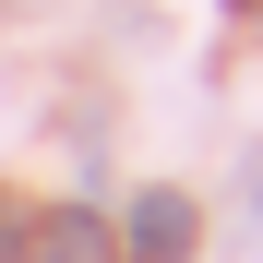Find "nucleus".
Returning a JSON list of instances; mask_svg holds the SVG:
<instances>
[{
	"label": "nucleus",
	"instance_id": "nucleus-1",
	"mask_svg": "<svg viewBox=\"0 0 263 263\" xmlns=\"http://www.w3.org/2000/svg\"><path fill=\"white\" fill-rule=\"evenodd\" d=\"M192 251V203L180 192H144V203H132V263H180Z\"/></svg>",
	"mask_w": 263,
	"mask_h": 263
},
{
	"label": "nucleus",
	"instance_id": "nucleus-2",
	"mask_svg": "<svg viewBox=\"0 0 263 263\" xmlns=\"http://www.w3.org/2000/svg\"><path fill=\"white\" fill-rule=\"evenodd\" d=\"M48 263H108V228L96 215H48Z\"/></svg>",
	"mask_w": 263,
	"mask_h": 263
},
{
	"label": "nucleus",
	"instance_id": "nucleus-3",
	"mask_svg": "<svg viewBox=\"0 0 263 263\" xmlns=\"http://www.w3.org/2000/svg\"><path fill=\"white\" fill-rule=\"evenodd\" d=\"M0 263H24V215H12V192H0Z\"/></svg>",
	"mask_w": 263,
	"mask_h": 263
}]
</instances>
